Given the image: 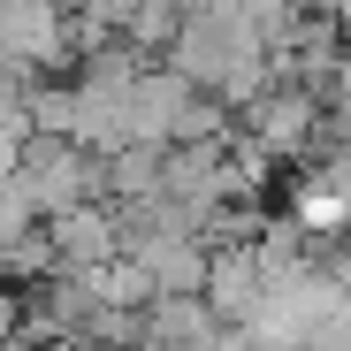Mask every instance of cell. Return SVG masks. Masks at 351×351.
<instances>
[{
    "instance_id": "cell-1",
    "label": "cell",
    "mask_w": 351,
    "mask_h": 351,
    "mask_svg": "<svg viewBox=\"0 0 351 351\" xmlns=\"http://www.w3.org/2000/svg\"><path fill=\"white\" fill-rule=\"evenodd\" d=\"M237 130H245L260 153H275V160H298V153H313V138L328 130V107H321V92L275 77L252 107H237Z\"/></svg>"
},
{
    "instance_id": "cell-2",
    "label": "cell",
    "mask_w": 351,
    "mask_h": 351,
    "mask_svg": "<svg viewBox=\"0 0 351 351\" xmlns=\"http://www.w3.org/2000/svg\"><path fill=\"white\" fill-rule=\"evenodd\" d=\"M69 62V0H0V69L38 84Z\"/></svg>"
},
{
    "instance_id": "cell-3",
    "label": "cell",
    "mask_w": 351,
    "mask_h": 351,
    "mask_svg": "<svg viewBox=\"0 0 351 351\" xmlns=\"http://www.w3.org/2000/svg\"><path fill=\"white\" fill-rule=\"evenodd\" d=\"M16 191L38 206V221L69 214V206H92L99 199V153H84L69 138H31V160H23V184Z\"/></svg>"
},
{
    "instance_id": "cell-4",
    "label": "cell",
    "mask_w": 351,
    "mask_h": 351,
    "mask_svg": "<svg viewBox=\"0 0 351 351\" xmlns=\"http://www.w3.org/2000/svg\"><path fill=\"white\" fill-rule=\"evenodd\" d=\"M46 229H53V252H62V275H92V267H107L114 252H123V214H114L107 199L53 214Z\"/></svg>"
},
{
    "instance_id": "cell-5",
    "label": "cell",
    "mask_w": 351,
    "mask_h": 351,
    "mask_svg": "<svg viewBox=\"0 0 351 351\" xmlns=\"http://www.w3.org/2000/svg\"><path fill=\"white\" fill-rule=\"evenodd\" d=\"M221 328H229V321L214 313V298H153V306H145V336L168 343V351H214Z\"/></svg>"
},
{
    "instance_id": "cell-6",
    "label": "cell",
    "mask_w": 351,
    "mask_h": 351,
    "mask_svg": "<svg viewBox=\"0 0 351 351\" xmlns=\"http://www.w3.org/2000/svg\"><path fill=\"white\" fill-rule=\"evenodd\" d=\"M328 138H336V153H351V99L328 107Z\"/></svg>"
},
{
    "instance_id": "cell-7",
    "label": "cell",
    "mask_w": 351,
    "mask_h": 351,
    "mask_svg": "<svg viewBox=\"0 0 351 351\" xmlns=\"http://www.w3.org/2000/svg\"><path fill=\"white\" fill-rule=\"evenodd\" d=\"M130 351H168V343H153V336H145V343H130Z\"/></svg>"
}]
</instances>
